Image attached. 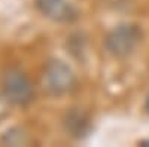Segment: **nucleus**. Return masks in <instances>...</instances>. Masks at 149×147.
Here are the masks:
<instances>
[{
    "label": "nucleus",
    "mask_w": 149,
    "mask_h": 147,
    "mask_svg": "<svg viewBox=\"0 0 149 147\" xmlns=\"http://www.w3.org/2000/svg\"><path fill=\"white\" fill-rule=\"evenodd\" d=\"M143 39L140 26L133 22H124L113 27L104 37L106 51L115 58H125L131 55Z\"/></svg>",
    "instance_id": "f257e3e1"
},
{
    "label": "nucleus",
    "mask_w": 149,
    "mask_h": 147,
    "mask_svg": "<svg viewBox=\"0 0 149 147\" xmlns=\"http://www.w3.org/2000/svg\"><path fill=\"white\" fill-rule=\"evenodd\" d=\"M43 83L52 95L60 97L69 94L74 88L76 76L67 63L54 58L49 59L43 68Z\"/></svg>",
    "instance_id": "f03ea898"
},
{
    "label": "nucleus",
    "mask_w": 149,
    "mask_h": 147,
    "mask_svg": "<svg viewBox=\"0 0 149 147\" xmlns=\"http://www.w3.org/2000/svg\"><path fill=\"white\" fill-rule=\"evenodd\" d=\"M2 91L8 101L15 106H27L34 98V89L27 75L18 68H9L2 77Z\"/></svg>",
    "instance_id": "7ed1b4c3"
},
{
    "label": "nucleus",
    "mask_w": 149,
    "mask_h": 147,
    "mask_svg": "<svg viewBox=\"0 0 149 147\" xmlns=\"http://www.w3.org/2000/svg\"><path fill=\"white\" fill-rule=\"evenodd\" d=\"M40 14L58 24H72L79 18V12L69 0H34Z\"/></svg>",
    "instance_id": "20e7f679"
},
{
    "label": "nucleus",
    "mask_w": 149,
    "mask_h": 147,
    "mask_svg": "<svg viewBox=\"0 0 149 147\" xmlns=\"http://www.w3.org/2000/svg\"><path fill=\"white\" fill-rule=\"evenodd\" d=\"M63 125L72 137L84 138L91 131V119L82 108L73 107L66 112L64 119H63Z\"/></svg>",
    "instance_id": "39448f33"
},
{
    "label": "nucleus",
    "mask_w": 149,
    "mask_h": 147,
    "mask_svg": "<svg viewBox=\"0 0 149 147\" xmlns=\"http://www.w3.org/2000/svg\"><path fill=\"white\" fill-rule=\"evenodd\" d=\"M2 143L6 146H26L29 143V135L22 128L14 126L3 134Z\"/></svg>",
    "instance_id": "423d86ee"
},
{
    "label": "nucleus",
    "mask_w": 149,
    "mask_h": 147,
    "mask_svg": "<svg viewBox=\"0 0 149 147\" xmlns=\"http://www.w3.org/2000/svg\"><path fill=\"white\" fill-rule=\"evenodd\" d=\"M9 115V101L5 95H0V120Z\"/></svg>",
    "instance_id": "0eeeda50"
},
{
    "label": "nucleus",
    "mask_w": 149,
    "mask_h": 147,
    "mask_svg": "<svg viewBox=\"0 0 149 147\" xmlns=\"http://www.w3.org/2000/svg\"><path fill=\"white\" fill-rule=\"evenodd\" d=\"M145 110H146V113L149 115V94L146 95V100H145Z\"/></svg>",
    "instance_id": "6e6552de"
},
{
    "label": "nucleus",
    "mask_w": 149,
    "mask_h": 147,
    "mask_svg": "<svg viewBox=\"0 0 149 147\" xmlns=\"http://www.w3.org/2000/svg\"><path fill=\"white\" fill-rule=\"evenodd\" d=\"M140 144H142V146H145V144H149V140H148V141H140Z\"/></svg>",
    "instance_id": "1a4fd4ad"
}]
</instances>
